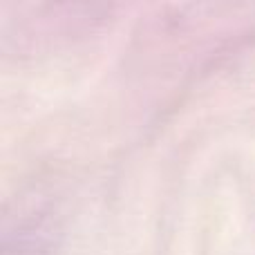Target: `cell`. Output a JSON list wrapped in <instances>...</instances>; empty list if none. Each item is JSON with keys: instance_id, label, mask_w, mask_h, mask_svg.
<instances>
[]
</instances>
